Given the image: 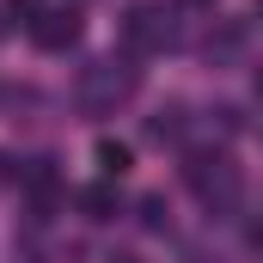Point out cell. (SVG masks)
Masks as SVG:
<instances>
[{
  "mask_svg": "<svg viewBox=\"0 0 263 263\" xmlns=\"http://www.w3.org/2000/svg\"><path fill=\"white\" fill-rule=\"evenodd\" d=\"M129 92H135V67H129V62H98V67H86L80 98H86L92 110H110V104H123Z\"/></svg>",
  "mask_w": 263,
  "mask_h": 263,
  "instance_id": "obj_1",
  "label": "cell"
},
{
  "mask_svg": "<svg viewBox=\"0 0 263 263\" xmlns=\"http://www.w3.org/2000/svg\"><path fill=\"white\" fill-rule=\"evenodd\" d=\"M31 37L43 49H73L80 43V12L73 6H37L31 12Z\"/></svg>",
  "mask_w": 263,
  "mask_h": 263,
  "instance_id": "obj_2",
  "label": "cell"
},
{
  "mask_svg": "<svg viewBox=\"0 0 263 263\" xmlns=\"http://www.w3.org/2000/svg\"><path fill=\"white\" fill-rule=\"evenodd\" d=\"M184 178L196 184V196H214V190H220V196H233V190H239V178H233V165H227L220 153H196V159L184 165Z\"/></svg>",
  "mask_w": 263,
  "mask_h": 263,
  "instance_id": "obj_3",
  "label": "cell"
},
{
  "mask_svg": "<svg viewBox=\"0 0 263 263\" xmlns=\"http://www.w3.org/2000/svg\"><path fill=\"white\" fill-rule=\"evenodd\" d=\"M129 43L135 49H159V43H172V25H159V12H129Z\"/></svg>",
  "mask_w": 263,
  "mask_h": 263,
  "instance_id": "obj_4",
  "label": "cell"
},
{
  "mask_svg": "<svg viewBox=\"0 0 263 263\" xmlns=\"http://www.w3.org/2000/svg\"><path fill=\"white\" fill-rule=\"evenodd\" d=\"M98 172H104V178H123V172H129V147H123V141H98Z\"/></svg>",
  "mask_w": 263,
  "mask_h": 263,
  "instance_id": "obj_5",
  "label": "cell"
},
{
  "mask_svg": "<svg viewBox=\"0 0 263 263\" xmlns=\"http://www.w3.org/2000/svg\"><path fill=\"white\" fill-rule=\"evenodd\" d=\"M86 208H92V220H110V208H117V202H110V190H86Z\"/></svg>",
  "mask_w": 263,
  "mask_h": 263,
  "instance_id": "obj_6",
  "label": "cell"
},
{
  "mask_svg": "<svg viewBox=\"0 0 263 263\" xmlns=\"http://www.w3.org/2000/svg\"><path fill=\"white\" fill-rule=\"evenodd\" d=\"M184 6H214V0H184Z\"/></svg>",
  "mask_w": 263,
  "mask_h": 263,
  "instance_id": "obj_7",
  "label": "cell"
},
{
  "mask_svg": "<svg viewBox=\"0 0 263 263\" xmlns=\"http://www.w3.org/2000/svg\"><path fill=\"white\" fill-rule=\"evenodd\" d=\"M257 98H263V73H257Z\"/></svg>",
  "mask_w": 263,
  "mask_h": 263,
  "instance_id": "obj_8",
  "label": "cell"
},
{
  "mask_svg": "<svg viewBox=\"0 0 263 263\" xmlns=\"http://www.w3.org/2000/svg\"><path fill=\"white\" fill-rule=\"evenodd\" d=\"M257 12H263V0H257Z\"/></svg>",
  "mask_w": 263,
  "mask_h": 263,
  "instance_id": "obj_9",
  "label": "cell"
}]
</instances>
